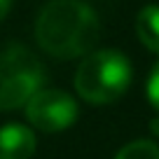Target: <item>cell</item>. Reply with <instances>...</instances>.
<instances>
[{"label": "cell", "mask_w": 159, "mask_h": 159, "mask_svg": "<svg viewBox=\"0 0 159 159\" xmlns=\"http://www.w3.org/2000/svg\"><path fill=\"white\" fill-rule=\"evenodd\" d=\"M148 98H150V103H152V108L159 110V63L154 66L152 75H150V80H148Z\"/></svg>", "instance_id": "ba28073f"}, {"label": "cell", "mask_w": 159, "mask_h": 159, "mask_svg": "<svg viewBox=\"0 0 159 159\" xmlns=\"http://www.w3.org/2000/svg\"><path fill=\"white\" fill-rule=\"evenodd\" d=\"M131 84V63L117 49H98L84 56L75 73V91L87 103L105 105L124 96Z\"/></svg>", "instance_id": "7a4b0ae2"}, {"label": "cell", "mask_w": 159, "mask_h": 159, "mask_svg": "<svg viewBox=\"0 0 159 159\" xmlns=\"http://www.w3.org/2000/svg\"><path fill=\"white\" fill-rule=\"evenodd\" d=\"M10 7H12V0H0V21H2V19L7 16Z\"/></svg>", "instance_id": "9c48e42d"}, {"label": "cell", "mask_w": 159, "mask_h": 159, "mask_svg": "<svg viewBox=\"0 0 159 159\" xmlns=\"http://www.w3.org/2000/svg\"><path fill=\"white\" fill-rule=\"evenodd\" d=\"M101 24L96 12L82 0H52L35 21V40L56 59L82 56L98 42Z\"/></svg>", "instance_id": "6da1fadb"}, {"label": "cell", "mask_w": 159, "mask_h": 159, "mask_svg": "<svg viewBox=\"0 0 159 159\" xmlns=\"http://www.w3.org/2000/svg\"><path fill=\"white\" fill-rule=\"evenodd\" d=\"M35 152V134L24 124L0 126V159H28Z\"/></svg>", "instance_id": "5b68a950"}, {"label": "cell", "mask_w": 159, "mask_h": 159, "mask_svg": "<svg viewBox=\"0 0 159 159\" xmlns=\"http://www.w3.org/2000/svg\"><path fill=\"white\" fill-rule=\"evenodd\" d=\"M26 117L35 129L56 134L68 129L77 119V103L70 94L61 89H42L28 101Z\"/></svg>", "instance_id": "277c9868"}, {"label": "cell", "mask_w": 159, "mask_h": 159, "mask_svg": "<svg viewBox=\"0 0 159 159\" xmlns=\"http://www.w3.org/2000/svg\"><path fill=\"white\" fill-rule=\"evenodd\" d=\"M138 40L150 52L159 54V5H145L136 16Z\"/></svg>", "instance_id": "8992f818"}, {"label": "cell", "mask_w": 159, "mask_h": 159, "mask_svg": "<svg viewBox=\"0 0 159 159\" xmlns=\"http://www.w3.org/2000/svg\"><path fill=\"white\" fill-rule=\"evenodd\" d=\"M45 84V68L30 49L7 45L0 49V110L28 105Z\"/></svg>", "instance_id": "3957f363"}, {"label": "cell", "mask_w": 159, "mask_h": 159, "mask_svg": "<svg viewBox=\"0 0 159 159\" xmlns=\"http://www.w3.org/2000/svg\"><path fill=\"white\" fill-rule=\"evenodd\" d=\"M115 159H159V145L152 140H131L115 154Z\"/></svg>", "instance_id": "52a82bcc"}]
</instances>
